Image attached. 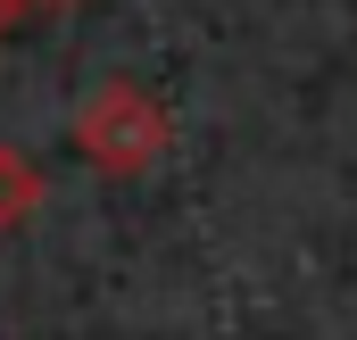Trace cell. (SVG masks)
Here are the masks:
<instances>
[{
    "label": "cell",
    "instance_id": "1",
    "mask_svg": "<svg viewBox=\"0 0 357 340\" xmlns=\"http://www.w3.org/2000/svg\"><path fill=\"white\" fill-rule=\"evenodd\" d=\"M67 141H75V158H91L100 174H150L175 150V116H167V100L150 84L108 75V84H91L84 100H75Z\"/></svg>",
    "mask_w": 357,
    "mask_h": 340
},
{
    "label": "cell",
    "instance_id": "4",
    "mask_svg": "<svg viewBox=\"0 0 357 340\" xmlns=\"http://www.w3.org/2000/svg\"><path fill=\"white\" fill-rule=\"evenodd\" d=\"M8 17H17V0H0V33H8Z\"/></svg>",
    "mask_w": 357,
    "mask_h": 340
},
{
    "label": "cell",
    "instance_id": "3",
    "mask_svg": "<svg viewBox=\"0 0 357 340\" xmlns=\"http://www.w3.org/2000/svg\"><path fill=\"white\" fill-rule=\"evenodd\" d=\"M17 8H67V0H17Z\"/></svg>",
    "mask_w": 357,
    "mask_h": 340
},
{
    "label": "cell",
    "instance_id": "2",
    "mask_svg": "<svg viewBox=\"0 0 357 340\" xmlns=\"http://www.w3.org/2000/svg\"><path fill=\"white\" fill-rule=\"evenodd\" d=\"M25 216H42V167L17 141H0V233H17Z\"/></svg>",
    "mask_w": 357,
    "mask_h": 340
}]
</instances>
